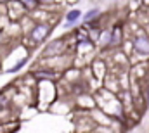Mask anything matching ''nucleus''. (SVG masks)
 <instances>
[{
  "instance_id": "f257e3e1",
  "label": "nucleus",
  "mask_w": 149,
  "mask_h": 133,
  "mask_svg": "<svg viewBox=\"0 0 149 133\" xmlns=\"http://www.w3.org/2000/svg\"><path fill=\"white\" fill-rule=\"evenodd\" d=\"M50 33V24H47V23H38L35 24L33 28H31V31H30V38L33 40V43H40V42H43L47 36Z\"/></svg>"
},
{
  "instance_id": "f03ea898",
  "label": "nucleus",
  "mask_w": 149,
  "mask_h": 133,
  "mask_svg": "<svg viewBox=\"0 0 149 133\" xmlns=\"http://www.w3.org/2000/svg\"><path fill=\"white\" fill-rule=\"evenodd\" d=\"M64 50V42L59 38V40H52L47 43V47L43 48V57H54V55H59L61 52Z\"/></svg>"
},
{
  "instance_id": "7ed1b4c3",
  "label": "nucleus",
  "mask_w": 149,
  "mask_h": 133,
  "mask_svg": "<svg viewBox=\"0 0 149 133\" xmlns=\"http://www.w3.org/2000/svg\"><path fill=\"white\" fill-rule=\"evenodd\" d=\"M134 48H135L139 54L149 55V36L148 35H137V36L134 38Z\"/></svg>"
},
{
  "instance_id": "20e7f679",
  "label": "nucleus",
  "mask_w": 149,
  "mask_h": 133,
  "mask_svg": "<svg viewBox=\"0 0 149 133\" xmlns=\"http://www.w3.org/2000/svg\"><path fill=\"white\" fill-rule=\"evenodd\" d=\"M80 16H81V12L78 10V9H73V10H70L68 14H66V26H71L73 23H76L78 19H80Z\"/></svg>"
},
{
  "instance_id": "39448f33",
  "label": "nucleus",
  "mask_w": 149,
  "mask_h": 133,
  "mask_svg": "<svg viewBox=\"0 0 149 133\" xmlns=\"http://www.w3.org/2000/svg\"><path fill=\"white\" fill-rule=\"evenodd\" d=\"M33 76L42 78V80H52V78H56V73H52V71H37V73H33Z\"/></svg>"
},
{
  "instance_id": "423d86ee",
  "label": "nucleus",
  "mask_w": 149,
  "mask_h": 133,
  "mask_svg": "<svg viewBox=\"0 0 149 133\" xmlns=\"http://www.w3.org/2000/svg\"><path fill=\"white\" fill-rule=\"evenodd\" d=\"M19 3H21L26 10H35L38 7V0H19Z\"/></svg>"
},
{
  "instance_id": "0eeeda50",
  "label": "nucleus",
  "mask_w": 149,
  "mask_h": 133,
  "mask_svg": "<svg viewBox=\"0 0 149 133\" xmlns=\"http://www.w3.org/2000/svg\"><path fill=\"white\" fill-rule=\"evenodd\" d=\"M95 16H99V9H92V10H88V12H87L83 17H85V21H87V23H90V21H92Z\"/></svg>"
},
{
  "instance_id": "6e6552de",
  "label": "nucleus",
  "mask_w": 149,
  "mask_h": 133,
  "mask_svg": "<svg viewBox=\"0 0 149 133\" xmlns=\"http://www.w3.org/2000/svg\"><path fill=\"white\" fill-rule=\"evenodd\" d=\"M26 62H28V59H26V57H24V59H21V61H19L17 64H16V66H14L12 69H10V73H16V71H19V69H21V67L24 66Z\"/></svg>"
}]
</instances>
